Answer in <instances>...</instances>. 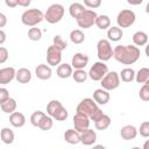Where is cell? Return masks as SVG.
Listing matches in <instances>:
<instances>
[{
	"label": "cell",
	"instance_id": "3957f363",
	"mask_svg": "<svg viewBox=\"0 0 149 149\" xmlns=\"http://www.w3.org/2000/svg\"><path fill=\"white\" fill-rule=\"evenodd\" d=\"M43 20H44V14L41 9L37 8L28 9L23 12V14L21 15V22L28 27H35L36 24L41 23Z\"/></svg>",
	"mask_w": 149,
	"mask_h": 149
},
{
	"label": "cell",
	"instance_id": "74e56055",
	"mask_svg": "<svg viewBox=\"0 0 149 149\" xmlns=\"http://www.w3.org/2000/svg\"><path fill=\"white\" fill-rule=\"evenodd\" d=\"M139 97L141 100L143 101H148L149 100V83H144L143 86L140 88V92H139Z\"/></svg>",
	"mask_w": 149,
	"mask_h": 149
},
{
	"label": "cell",
	"instance_id": "60d3db41",
	"mask_svg": "<svg viewBox=\"0 0 149 149\" xmlns=\"http://www.w3.org/2000/svg\"><path fill=\"white\" fill-rule=\"evenodd\" d=\"M8 50L5 47H0V64H3L8 59Z\"/></svg>",
	"mask_w": 149,
	"mask_h": 149
},
{
	"label": "cell",
	"instance_id": "ffe728a7",
	"mask_svg": "<svg viewBox=\"0 0 149 149\" xmlns=\"http://www.w3.org/2000/svg\"><path fill=\"white\" fill-rule=\"evenodd\" d=\"M15 79L20 84H27L31 80V72L26 68H21L15 72Z\"/></svg>",
	"mask_w": 149,
	"mask_h": 149
},
{
	"label": "cell",
	"instance_id": "c3c4849f",
	"mask_svg": "<svg viewBox=\"0 0 149 149\" xmlns=\"http://www.w3.org/2000/svg\"><path fill=\"white\" fill-rule=\"evenodd\" d=\"M127 2L129 5H133V6H139L143 2V0H127Z\"/></svg>",
	"mask_w": 149,
	"mask_h": 149
},
{
	"label": "cell",
	"instance_id": "484cf974",
	"mask_svg": "<svg viewBox=\"0 0 149 149\" xmlns=\"http://www.w3.org/2000/svg\"><path fill=\"white\" fill-rule=\"evenodd\" d=\"M111 122H112L111 121V118L108 115H106V114H102L99 119H97L94 121V127L98 130H105V129H107L109 127Z\"/></svg>",
	"mask_w": 149,
	"mask_h": 149
},
{
	"label": "cell",
	"instance_id": "836d02e7",
	"mask_svg": "<svg viewBox=\"0 0 149 149\" xmlns=\"http://www.w3.org/2000/svg\"><path fill=\"white\" fill-rule=\"evenodd\" d=\"M52 126H54V119L48 114H45L38 123V128L42 129V130H45V132L50 130L52 128Z\"/></svg>",
	"mask_w": 149,
	"mask_h": 149
},
{
	"label": "cell",
	"instance_id": "b9f144b4",
	"mask_svg": "<svg viewBox=\"0 0 149 149\" xmlns=\"http://www.w3.org/2000/svg\"><path fill=\"white\" fill-rule=\"evenodd\" d=\"M9 98V92L7 88L5 87H0V104L3 102L5 100H7Z\"/></svg>",
	"mask_w": 149,
	"mask_h": 149
},
{
	"label": "cell",
	"instance_id": "7402d4cb",
	"mask_svg": "<svg viewBox=\"0 0 149 149\" xmlns=\"http://www.w3.org/2000/svg\"><path fill=\"white\" fill-rule=\"evenodd\" d=\"M72 66L71 64H66V63H63V64H58V68L56 70V73L59 78L62 79H66L69 77H71L72 74Z\"/></svg>",
	"mask_w": 149,
	"mask_h": 149
},
{
	"label": "cell",
	"instance_id": "277c9868",
	"mask_svg": "<svg viewBox=\"0 0 149 149\" xmlns=\"http://www.w3.org/2000/svg\"><path fill=\"white\" fill-rule=\"evenodd\" d=\"M64 12V7L61 3H52L48 7L47 12L44 13V20H47V22L51 24L58 23L63 19Z\"/></svg>",
	"mask_w": 149,
	"mask_h": 149
},
{
	"label": "cell",
	"instance_id": "e0dca14e",
	"mask_svg": "<svg viewBox=\"0 0 149 149\" xmlns=\"http://www.w3.org/2000/svg\"><path fill=\"white\" fill-rule=\"evenodd\" d=\"M93 100L98 105H106L109 101V93L105 88H97L93 92Z\"/></svg>",
	"mask_w": 149,
	"mask_h": 149
},
{
	"label": "cell",
	"instance_id": "7c38bea8",
	"mask_svg": "<svg viewBox=\"0 0 149 149\" xmlns=\"http://www.w3.org/2000/svg\"><path fill=\"white\" fill-rule=\"evenodd\" d=\"M73 127L77 132L81 133L90 127V118L81 113H76L73 116Z\"/></svg>",
	"mask_w": 149,
	"mask_h": 149
},
{
	"label": "cell",
	"instance_id": "1f68e13d",
	"mask_svg": "<svg viewBox=\"0 0 149 149\" xmlns=\"http://www.w3.org/2000/svg\"><path fill=\"white\" fill-rule=\"evenodd\" d=\"M70 40L74 44H80L85 41V35L80 29H74L70 33Z\"/></svg>",
	"mask_w": 149,
	"mask_h": 149
},
{
	"label": "cell",
	"instance_id": "e575fe53",
	"mask_svg": "<svg viewBox=\"0 0 149 149\" xmlns=\"http://www.w3.org/2000/svg\"><path fill=\"white\" fill-rule=\"evenodd\" d=\"M52 42H54V45L57 49H59L61 51H63V50H65L68 48V42L61 35H55L54 38H52Z\"/></svg>",
	"mask_w": 149,
	"mask_h": 149
},
{
	"label": "cell",
	"instance_id": "7bdbcfd3",
	"mask_svg": "<svg viewBox=\"0 0 149 149\" xmlns=\"http://www.w3.org/2000/svg\"><path fill=\"white\" fill-rule=\"evenodd\" d=\"M102 114H104V112H102L100 108H97V109H95V111L92 113V115L90 116V120H92V121H95V120H97V119H99V118H100Z\"/></svg>",
	"mask_w": 149,
	"mask_h": 149
},
{
	"label": "cell",
	"instance_id": "7a4b0ae2",
	"mask_svg": "<svg viewBox=\"0 0 149 149\" xmlns=\"http://www.w3.org/2000/svg\"><path fill=\"white\" fill-rule=\"evenodd\" d=\"M47 114L57 121H65L69 116V112L58 100H50L48 102Z\"/></svg>",
	"mask_w": 149,
	"mask_h": 149
},
{
	"label": "cell",
	"instance_id": "ac0fdd59",
	"mask_svg": "<svg viewBox=\"0 0 149 149\" xmlns=\"http://www.w3.org/2000/svg\"><path fill=\"white\" fill-rule=\"evenodd\" d=\"M9 122L15 128H21L26 125V116L20 112H13L9 115Z\"/></svg>",
	"mask_w": 149,
	"mask_h": 149
},
{
	"label": "cell",
	"instance_id": "cb8c5ba5",
	"mask_svg": "<svg viewBox=\"0 0 149 149\" xmlns=\"http://www.w3.org/2000/svg\"><path fill=\"white\" fill-rule=\"evenodd\" d=\"M0 139L5 144H12L14 142V139H15L14 132L8 127H3L0 130Z\"/></svg>",
	"mask_w": 149,
	"mask_h": 149
},
{
	"label": "cell",
	"instance_id": "8fae6325",
	"mask_svg": "<svg viewBox=\"0 0 149 149\" xmlns=\"http://www.w3.org/2000/svg\"><path fill=\"white\" fill-rule=\"evenodd\" d=\"M62 61V51L59 49H57L54 44L50 45L47 49V62L48 65L50 66H56L61 63Z\"/></svg>",
	"mask_w": 149,
	"mask_h": 149
},
{
	"label": "cell",
	"instance_id": "52a82bcc",
	"mask_svg": "<svg viewBox=\"0 0 149 149\" xmlns=\"http://www.w3.org/2000/svg\"><path fill=\"white\" fill-rule=\"evenodd\" d=\"M136 20V15L130 9H122L119 12L116 16V23L120 28H129L134 24Z\"/></svg>",
	"mask_w": 149,
	"mask_h": 149
},
{
	"label": "cell",
	"instance_id": "6da1fadb",
	"mask_svg": "<svg viewBox=\"0 0 149 149\" xmlns=\"http://www.w3.org/2000/svg\"><path fill=\"white\" fill-rule=\"evenodd\" d=\"M140 49L136 45H116L113 49V57L121 64L132 65L136 63L140 58Z\"/></svg>",
	"mask_w": 149,
	"mask_h": 149
},
{
	"label": "cell",
	"instance_id": "f35d334b",
	"mask_svg": "<svg viewBox=\"0 0 149 149\" xmlns=\"http://www.w3.org/2000/svg\"><path fill=\"white\" fill-rule=\"evenodd\" d=\"M140 135L142 137H149V121H143L140 125Z\"/></svg>",
	"mask_w": 149,
	"mask_h": 149
},
{
	"label": "cell",
	"instance_id": "603a6c76",
	"mask_svg": "<svg viewBox=\"0 0 149 149\" xmlns=\"http://www.w3.org/2000/svg\"><path fill=\"white\" fill-rule=\"evenodd\" d=\"M123 36V31L120 27H109L108 30H107V37H108V41H112V42H118L122 38Z\"/></svg>",
	"mask_w": 149,
	"mask_h": 149
},
{
	"label": "cell",
	"instance_id": "f1b7e54d",
	"mask_svg": "<svg viewBox=\"0 0 149 149\" xmlns=\"http://www.w3.org/2000/svg\"><path fill=\"white\" fill-rule=\"evenodd\" d=\"M84 10H85V7H84V5L80 3V2H73V3H71L70 7H69V13H70V15H71L73 19H77Z\"/></svg>",
	"mask_w": 149,
	"mask_h": 149
},
{
	"label": "cell",
	"instance_id": "83f0119b",
	"mask_svg": "<svg viewBox=\"0 0 149 149\" xmlns=\"http://www.w3.org/2000/svg\"><path fill=\"white\" fill-rule=\"evenodd\" d=\"M94 24H95L99 29H101V30L108 29V28L111 27V19H109V16H107V15H97Z\"/></svg>",
	"mask_w": 149,
	"mask_h": 149
},
{
	"label": "cell",
	"instance_id": "44dd1931",
	"mask_svg": "<svg viewBox=\"0 0 149 149\" xmlns=\"http://www.w3.org/2000/svg\"><path fill=\"white\" fill-rule=\"evenodd\" d=\"M64 140L69 144H78L80 142V133L73 129H66L64 133Z\"/></svg>",
	"mask_w": 149,
	"mask_h": 149
},
{
	"label": "cell",
	"instance_id": "d6986e66",
	"mask_svg": "<svg viewBox=\"0 0 149 149\" xmlns=\"http://www.w3.org/2000/svg\"><path fill=\"white\" fill-rule=\"evenodd\" d=\"M120 135L123 140L126 141H129V140H134L136 136H137V129L132 126V125H126L121 128L120 130Z\"/></svg>",
	"mask_w": 149,
	"mask_h": 149
},
{
	"label": "cell",
	"instance_id": "d6a6232c",
	"mask_svg": "<svg viewBox=\"0 0 149 149\" xmlns=\"http://www.w3.org/2000/svg\"><path fill=\"white\" fill-rule=\"evenodd\" d=\"M71 77L73 78V80L76 83H84L88 78L87 72L84 69H74V72H72Z\"/></svg>",
	"mask_w": 149,
	"mask_h": 149
},
{
	"label": "cell",
	"instance_id": "9a60e30c",
	"mask_svg": "<svg viewBox=\"0 0 149 149\" xmlns=\"http://www.w3.org/2000/svg\"><path fill=\"white\" fill-rule=\"evenodd\" d=\"M97 141V133L93 129H85L84 132L80 133V142L84 146H92Z\"/></svg>",
	"mask_w": 149,
	"mask_h": 149
},
{
	"label": "cell",
	"instance_id": "d590c367",
	"mask_svg": "<svg viewBox=\"0 0 149 149\" xmlns=\"http://www.w3.org/2000/svg\"><path fill=\"white\" fill-rule=\"evenodd\" d=\"M45 115L44 112L42 111H35L31 115H30V123L34 126V127H38V123L40 121L42 120V118Z\"/></svg>",
	"mask_w": 149,
	"mask_h": 149
},
{
	"label": "cell",
	"instance_id": "5bb4252c",
	"mask_svg": "<svg viewBox=\"0 0 149 149\" xmlns=\"http://www.w3.org/2000/svg\"><path fill=\"white\" fill-rule=\"evenodd\" d=\"M88 64V57L85 54L77 52L71 59V66L74 69H84Z\"/></svg>",
	"mask_w": 149,
	"mask_h": 149
},
{
	"label": "cell",
	"instance_id": "7dc6e473",
	"mask_svg": "<svg viewBox=\"0 0 149 149\" xmlns=\"http://www.w3.org/2000/svg\"><path fill=\"white\" fill-rule=\"evenodd\" d=\"M6 42V33L0 29V45Z\"/></svg>",
	"mask_w": 149,
	"mask_h": 149
},
{
	"label": "cell",
	"instance_id": "30bf717a",
	"mask_svg": "<svg viewBox=\"0 0 149 149\" xmlns=\"http://www.w3.org/2000/svg\"><path fill=\"white\" fill-rule=\"evenodd\" d=\"M97 108H99V107H98V104H97L92 98H85V99H83V100L78 104L76 112H77V113L85 114V115H87V116L90 118V116L92 115V113H93Z\"/></svg>",
	"mask_w": 149,
	"mask_h": 149
},
{
	"label": "cell",
	"instance_id": "f6af8a7d",
	"mask_svg": "<svg viewBox=\"0 0 149 149\" xmlns=\"http://www.w3.org/2000/svg\"><path fill=\"white\" fill-rule=\"evenodd\" d=\"M5 3L9 8H14L17 6V0H5Z\"/></svg>",
	"mask_w": 149,
	"mask_h": 149
},
{
	"label": "cell",
	"instance_id": "5b68a950",
	"mask_svg": "<svg viewBox=\"0 0 149 149\" xmlns=\"http://www.w3.org/2000/svg\"><path fill=\"white\" fill-rule=\"evenodd\" d=\"M97 55L101 62H107L113 57V49L108 40H99L97 43Z\"/></svg>",
	"mask_w": 149,
	"mask_h": 149
},
{
	"label": "cell",
	"instance_id": "2e32d148",
	"mask_svg": "<svg viewBox=\"0 0 149 149\" xmlns=\"http://www.w3.org/2000/svg\"><path fill=\"white\" fill-rule=\"evenodd\" d=\"M35 73H36V77L41 80H47V79H50L51 76H52V71H51V68L47 64H40L36 66L35 69Z\"/></svg>",
	"mask_w": 149,
	"mask_h": 149
},
{
	"label": "cell",
	"instance_id": "8d00e7d4",
	"mask_svg": "<svg viewBox=\"0 0 149 149\" xmlns=\"http://www.w3.org/2000/svg\"><path fill=\"white\" fill-rule=\"evenodd\" d=\"M28 37L29 40L31 41H40L41 37H42V31L40 28H36V27H31L29 30H28Z\"/></svg>",
	"mask_w": 149,
	"mask_h": 149
},
{
	"label": "cell",
	"instance_id": "8992f818",
	"mask_svg": "<svg viewBox=\"0 0 149 149\" xmlns=\"http://www.w3.org/2000/svg\"><path fill=\"white\" fill-rule=\"evenodd\" d=\"M101 87L106 91H113L119 87L120 85V77L119 73L115 71H108L102 78H101Z\"/></svg>",
	"mask_w": 149,
	"mask_h": 149
},
{
	"label": "cell",
	"instance_id": "f546056e",
	"mask_svg": "<svg viewBox=\"0 0 149 149\" xmlns=\"http://www.w3.org/2000/svg\"><path fill=\"white\" fill-rule=\"evenodd\" d=\"M119 77L121 78L122 81H125V83H130V81H133L134 78H135V71H134L132 68H126V69L121 70Z\"/></svg>",
	"mask_w": 149,
	"mask_h": 149
},
{
	"label": "cell",
	"instance_id": "ee69618b",
	"mask_svg": "<svg viewBox=\"0 0 149 149\" xmlns=\"http://www.w3.org/2000/svg\"><path fill=\"white\" fill-rule=\"evenodd\" d=\"M7 24V17L3 13L0 12V28H3Z\"/></svg>",
	"mask_w": 149,
	"mask_h": 149
},
{
	"label": "cell",
	"instance_id": "4316f807",
	"mask_svg": "<svg viewBox=\"0 0 149 149\" xmlns=\"http://www.w3.org/2000/svg\"><path fill=\"white\" fill-rule=\"evenodd\" d=\"M147 42H148V35H147V33L140 30V31H136L133 35V43H134V45H136V47H143V45L147 44Z\"/></svg>",
	"mask_w": 149,
	"mask_h": 149
},
{
	"label": "cell",
	"instance_id": "9c48e42d",
	"mask_svg": "<svg viewBox=\"0 0 149 149\" xmlns=\"http://www.w3.org/2000/svg\"><path fill=\"white\" fill-rule=\"evenodd\" d=\"M95 17H97V13L93 9H85L76 19V21H77V24L79 26V28L87 29V28H91L94 24Z\"/></svg>",
	"mask_w": 149,
	"mask_h": 149
},
{
	"label": "cell",
	"instance_id": "ab89813d",
	"mask_svg": "<svg viewBox=\"0 0 149 149\" xmlns=\"http://www.w3.org/2000/svg\"><path fill=\"white\" fill-rule=\"evenodd\" d=\"M84 5H85L86 7H88V8L94 9V8L100 7L101 0H84Z\"/></svg>",
	"mask_w": 149,
	"mask_h": 149
},
{
	"label": "cell",
	"instance_id": "d4e9b609",
	"mask_svg": "<svg viewBox=\"0 0 149 149\" xmlns=\"http://www.w3.org/2000/svg\"><path fill=\"white\" fill-rule=\"evenodd\" d=\"M16 106H17V104H16L15 99H13V98H10V97H9L7 100H5L3 102L0 104L1 111H2L3 113H7V114L13 113V112L16 109Z\"/></svg>",
	"mask_w": 149,
	"mask_h": 149
},
{
	"label": "cell",
	"instance_id": "ba28073f",
	"mask_svg": "<svg viewBox=\"0 0 149 149\" xmlns=\"http://www.w3.org/2000/svg\"><path fill=\"white\" fill-rule=\"evenodd\" d=\"M108 72V66L105 64V62H95L88 70L87 76L93 80V81H100L101 78Z\"/></svg>",
	"mask_w": 149,
	"mask_h": 149
},
{
	"label": "cell",
	"instance_id": "bcb514c9",
	"mask_svg": "<svg viewBox=\"0 0 149 149\" xmlns=\"http://www.w3.org/2000/svg\"><path fill=\"white\" fill-rule=\"evenodd\" d=\"M31 3V0H17V5L21 7H28Z\"/></svg>",
	"mask_w": 149,
	"mask_h": 149
},
{
	"label": "cell",
	"instance_id": "4dcf8cb0",
	"mask_svg": "<svg viewBox=\"0 0 149 149\" xmlns=\"http://www.w3.org/2000/svg\"><path fill=\"white\" fill-rule=\"evenodd\" d=\"M139 84H144L149 80V69L148 68H141L137 73H135V78H134Z\"/></svg>",
	"mask_w": 149,
	"mask_h": 149
},
{
	"label": "cell",
	"instance_id": "4fadbf2b",
	"mask_svg": "<svg viewBox=\"0 0 149 149\" xmlns=\"http://www.w3.org/2000/svg\"><path fill=\"white\" fill-rule=\"evenodd\" d=\"M15 72L16 70L12 66L0 69V84H3V85L9 84L15 78Z\"/></svg>",
	"mask_w": 149,
	"mask_h": 149
}]
</instances>
